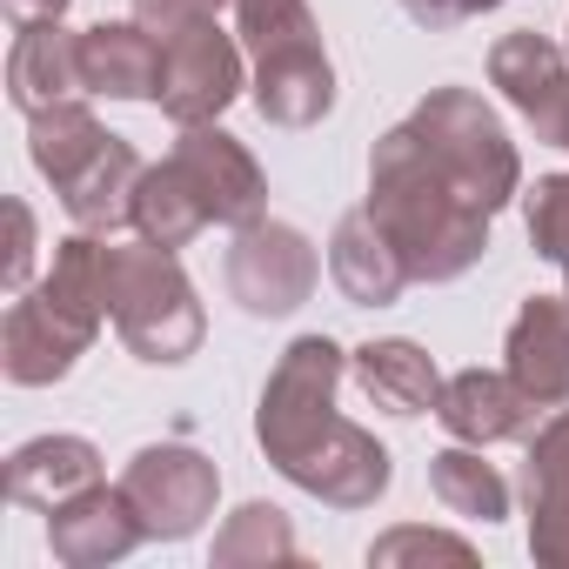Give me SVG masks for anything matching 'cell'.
Masks as SVG:
<instances>
[{
    "label": "cell",
    "instance_id": "1",
    "mask_svg": "<svg viewBox=\"0 0 569 569\" xmlns=\"http://www.w3.org/2000/svg\"><path fill=\"white\" fill-rule=\"evenodd\" d=\"M342 376H349V356L329 336H296L281 349L268 389H261L254 442L296 489L322 496L329 509H369V502H382L396 469H389V449L369 429L336 416Z\"/></svg>",
    "mask_w": 569,
    "mask_h": 569
},
{
    "label": "cell",
    "instance_id": "2",
    "mask_svg": "<svg viewBox=\"0 0 569 569\" xmlns=\"http://www.w3.org/2000/svg\"><path fill=\"white\" fill-rule=\"evenodd\" d=\"M362 208L409 261V281H456L489 254V214L442 174V161L416 134V121H402L376 141Z\"/></svg>",
    "mask_w": 569,
    "mask_h": 569
},
{
    "label": "cell",
    "instance_id": "3",
    "mask_svg": "<svg viewBox=\"0 0 569 569\" xmlns=\"http://www.w3.org/2000/svg\"><path fill=\"white\" fill-rule=\"evenodd\" d=\"M234 34L254 61V108L274 128H316L336 108V68L309 0H234Z\"/></svg>",
    "mask_w": 569,
    "mask_h": 569
},
{
    "label": "cell",
    "instance_id": "4",
    "mask_svg": "<svg viewBox=\"0 0 569 569\" xmlns=\"http://www.w3.org/2000/svg\"><path fill=\"white\" fill-rule=\"evenodd\" d=\"M108 322L128 342L134 362H188L208 336V316L194 302V281L161 241H108Z\"/></svg>",
    "mask_w": 569,
    "mask_h": 569
},
{
    "label": "cell",
    "instance_id": "5",
    "mask_svg": "<svg viewBox=\"0 0 569 569\" xmlns=\"http://www.w3.org/2000/svg\"><path fill=\"white\" fill-rule=\"evenodd\" d=\"M409 121H416V134L429 141V154L442 161V174H449L482 214H496V208L516 201L522 161H516V141L502 134V121H496V108H489L482 94H469V88H429Z\"/></svg>",
    "mask_w": 569,
    "mask_h": 569
},
{
    "label": "cell",
    "instance_id": "6",
    "mask_svg": "<svg viewBox=\"0 0 569 569\" xmlns=\"http://www.w3.org/2000/svg\"><path fill=\"white\" fill-rule=\"evenodd\" d=\"M221 281H228V296L241 302V316L274 322V316H296L316 296L322 261H316V248H309L302 228L261 214V221L234 228V241L221 254Z\"/></svg>",
    "mask_w": 569,
    "mask_h": 569
},
{
    "label": "cell",
    "instance_id": "7",
    "mask_svg": "<svg viewBox=\"0 0 569 569\" xmlns=\"http://www.w3.org/2000/svg\"><path fill=\"white\" fill-rule=\"evenodd\" d=\"M121 496L134 502L148 542H188L208 516H214V496H221V469L188 449V442H148L134 449V462L121 469Z\"/></svg>",
    "mask_w": 569,
    "mask_h": 569
},
{
    "label": "cell",
    "instance_id": "8",
    "mask_svg": "<svg viewBox=\"0 0 569 569\" xmlns=\"http://www.w3.org/2000/svg\"><path fill=\"white\" fill-rule=\"evenodd\" d=\"M241 54H248V48H241L234 34H221L214 21H194V28L168 34V41H161V88H154L161 114H168L174 128H208V121H221L228 101L241 94Z\"/></svg>",
    "mask_w": 569,
    "mask_h": 569
},
{
    "label": "cell",
    "instance_id": "9",
    "mask_svg": "<svg viewBox=\"0 0 569 569\" xmlns=\"http://www.w3.org/2000/svg\"><path fill=\"white\" fill-rule=\"evenodd\" d=\"M94 336L101 329L81 322V316H68L48 289H21L14 309H8V322H0V369H8L14 389H48V382H61L88 356Z\"/></svg>",
    "mask_w": 569,
    "mask_h": 569
},
{
    "label": "cell",
    "instance_id": "10",
    "mask_svg": "<svg viewBox=\"0 0 569 569\" xmlns=\"http://www.w3.org/2000/svg\"><path fill=\"white\" fill-rule=\"evenodd\" d=\"M168 161H174L181 181L201 194L208 221H221V228H248V221L268 214V181H261L254 154H248L234 134H221L214 121H208V128H181V141H174Z\"/></svg>",
    "mask_w": 569,
    "mask_h": 569
},
{
    "label": "cell",
    "instance_id": "11",
    "mask_svg": "<svg viewBox=\"0 0 569 569\" xmlns=\"http://www.w3.org/2000/svg\"><path fill=\"white\" fill-rule=\"evenodd\" d=\"M141 542H148V529H141L134 502L121 496V482L114 489L88 482L81 496H68V502L48 509V549H54L61 569H108V562H121Z\"/></svg>",
    "mask_w": 569,
    "mask_h": 569
},
{
    "label": "cell",
    "instance_id": "12",
    "mask_svg": "<svg viewBox=\"0 0 569 569\" xmlns=\"http://www.w3.org/2000/svg\"><path fill=\"white\" fill-rule=\"evenodd\" d=\"M442 429L456 442H476V449H496V442H529L536 436V402L529 389L509 376V369H462L442 382V402H436Z\"/></svg>",
    "mask_w": 569,
    "mask_h": 569
},
{
    "label": "cell",
    "instance_id": "13",
    "mask_svg": "<svg viewBox=\"0 0 569 569\" xmlns=\"http://www.w3.org/2000/svg\"><path fill=\"white\" fill-rule=\"evenodd\" d=\"M522 502H529V556L542 569H569V402L529 436Z\"/></svg>",
    "mask_w": 569,
    "mask_h": 569
},
{
    "label": "cell",
    "instance_id": "14",
    "mask_svg": "<svg viewBox=\"0 0 569 569\" xmlns=\"http://www.w3.org/2000/svg\"><path fill=\"white\" fill-rule=\"evenodd\" d=\"M502 369L529 389L536 409L569 402V296H529L502 336Z\"/></svg>",
    "mask_w": 569,
    "mask_h": 569
},
{
    "label": "cell",
    "instance_id": "15",
    "mask_svg": "<svg viewBox=\"0 0 569 569\" xmlns=\"http://www.w3.org/2000/svg\"><path fill=\"white\" fill-rule=\"evenodd\" d=\"M74 94H88L81 88V34H68L61 21H21L14 54H8V101L21 114H48Z\"/></svg>",
    "mask_w": 569,
    "mask_h": 569
},
{
    "label": "cell",
    "instance_id": "16",
    "mask_svg": "<svg viewBox=\"0 0 569 569\" xmlns=\"http://www.w3.org/2000/svg\"><path fill=\"white\" fill-rule=\"evenodd\" d=\"M329 274H336V289L356 309H389L409 289V261L396 254V241L376 228L369 208H349L336 221V234H329Z\"/></svg>",
    "mask_w": 569,
    "mask_h": 569
},
{
    "label": "cell",
    "instance_id": "17",
    "mask_svg": "<svg viewBox=\"0 0 569 569\" xmlns=\"http://www.w3.org/2000/svg\"><path fill=\"white\" fill-rule=\"evenodd\" d=\"M81 88L108 101H154L161 88V34L141 21H101L81 34Z\"/></svg>",
    "mask_w": 569,
    "mask_h": 569
},
{
    "label": "cell",
    "instance_id": "18",
    "mask_svg": "<svg viewBox=\"0 0 569 569\" xmlns=\"http://www.w3.org/2000/svg\"><path fill=\"white\" fill-rule=\"evenodd\" d=\"M489 81H496L502 101L542 134L549 114H556V101H562V88H569V54H562L556 41H542L536 28H516V34H502V41L489 48Z\"/></svg>",
    "mask_w": 569,
    "mask_h": 569
},
{
    "label": "cell",
    "instance_id": "19",
    "mask_svg": "<svg viewBox=\"0 0 569 569\" xmlns=\"http://www.w3.org/2000/svg\"><path fill=\"white\" fill-rule=\"evenodd\" d=\"M101 482V449L88 436H34L8 456V502L21 509H54Z\"/></svg>",
    "mask_w": 569,
    "mask_h": 569
},
{
    "label": "cell",
    "instance_id": "20",
    "mask_svg": "<svg viewBox=\"0 0 569 569\" xmlns=\"http://www.w3.org/2000/svg\"><path fill=\"white\" fill-rule=\"evenodd\" d=\"M349 376L362 382V396L389 416H422L442 402V376H436V356L402 342V336H382V342H362L349 356Z\"/></svg>",
    "mask_w": 569,
    "mask_h": 569
},
{
    "label": "cell",
    "instance_id": "21",
    "mask_svg": "<svg viewBox=\"0 0 569 569\" xmlns=\"http://www.w3.org/2000/svg\"><path fill=\"white\" fill-rule=\"evenodd\" d=\"M141 174H148V161L114 134L68 188H61V208L74 214V228H88V234H114V228H134V194H141Z\"/></svg>",
    "mask_w": 569,
    "mask_h": 569
},
{
    "label": "cell",
    "instance_id": "22",
    "mask_svg": "<svg viewBox=\"0 0 569 569\" xmlns=\"http://www.w3.org/2000/svg\"><path fill=\"white\" fill-rule=\"evenodd\" d=\"M114 134L81 108V101H61V108H48V114H28V154H34V168L54 181V194L108 148Z\"/></svg>",
    "mask_w": 569,
    "mask_h": 569
},
{
    "label": "cell",
    "instance_id": "23",
    "mask_svg": "<svg viewBox=\"0 0 569 569\" xmlns=\"http://www.w3.org/2000/svg\"><path fill=\"white\" fill-rule=\"evenodd\" d=\"M429 489L449 516L462 522H502L509 516V482L496 476V462H482L476 442H456V449H436L429 456Z\"/></svg>",
    "mask_w": 569,
    "mask_h": 569
},
{
    "label": "cell",
    "instance_id": "24",
    "mask_svg": "<svg viewBox=\"0 0 569 569\" xmlns=\"http://www.w3.org/2000/svg\"><path fill=\"white\" fill-rule=\"evenodd\" d=\"M134 228L148 234V241H161V248H188L201 228H214L208 221V208H201V194L181 181V168L174 161H154L148 174H141V194H134Z\"/></svg>",
    "mask_w": 569,
    "mask_h": 569
},
{
    "label": "cell",
    "instance_id": "25",
    "mask_svg": "<svg viewBox=\"0 0 569 569\" xmlns=\"http://www.w3.org/2000/svg\"><path fill=\"white\" fill-rule=\"evenodd\" d=\"M268 562H296V529L274 502H241L214 529V569H268Z\"/></svg>",
    "mask_w": 569,
    "mask_h": 569
},
{
    "label": "cell",
    "instance_id": "26",
    "mask_svg": "<svg viewBox=\"0 0 569 569\" xmlns=\"http://www.w3.org/2000/svg\"><path fill=\"white\" fill-rule=\"evenodd\" d=\"M522 221H529V248H536L542 261H556L562 281H569V174H542V181L529 188Z\"/></svg>",
    "mask_w": 569,
    "mask_h": 569
},
{
    "label": "cell",
    "instance_id": "27",
    "mask_svg": "<svg viewBox=\"0 0 569 569\" xmlns=\"http://www.w3.org/2000/svg\"><path fill=\"white\" fill-rule=\"evenodd\" d=\"M369 562L376 569H396V562H476V549L462 536H442V529H422V522H402L389 536L369 542Z\"/></svg>",
    "mask_w": 569,
    "mask_h": 569
},
{
    "label": "cell",
    "instance_id": "28",
    "mask_svg": "<svg viewBox=\"0 0 569 569\" xmlns=\"http://www.w3.org/2000/svg\"><path fill=\"white\" fill-rule=\"evenodd\" d=\"M221 8H228V0H134V21L168 41V34H181V28H194V21H214Z\"/></svg>",
    "mask_w": 569,
    "mask_h": 569
},
{
    "label": "cell",
    "instance_id": "29",
    "mask_svg": "<svg viewBox=\"0 0 569 569\" xmlns=\"http://www.w3.org/2000/svg\"><path fill=\"white\" fill-rule=\"evenodd\" d=\"M34 274V208L28 201H8V289L21 296Z\"/></svg>",
    "mask_w": 569,
    "mask_h": 569
},
{
    "label": "cell",
    "instance_id": "30",
    "mask_svg": "<svg viewBox=\"0 0 569 569\" xmlns=\"http://www.w3.org/2000/svg\"><path fill=\"white\" fill-rule=\"evenodd\" d=\"M489 8H502V0H402V14L416 28H429V34H449V28H462V21H476Z\"/></svg>",
    "mask_w": 569,
    "mask_h": 569
},
{
    "label": "cell",
    "instance_id": "31",
    "mask_svg": "<svg viewBox=\"0 0 569 569\" xmlns=\"http://www.w3.org/2000/svg\"><path fill=\"white\" fill-rule=\"evenodd\" d=\"M8 14H14V21H61L68 0H8Z\"/></svg>",
    "mask_w": 569,
    "mask_h": 569
},
{
    "label": "cell",
    "instance_id": "32",
    "mask_svg": "<svg viewBox=\"0 0 569 569\" xmlns=\"http://www.w3.org/2000/svg\"><path fill=\"white\" fill-rule=\"evenodd\" d=\"M536 141H549V148H569V88H562V101H556V114H549V128H542Z\"/></svg>",
    "mask_w": 569,
    "mask_h": 569
}]
</instances>
